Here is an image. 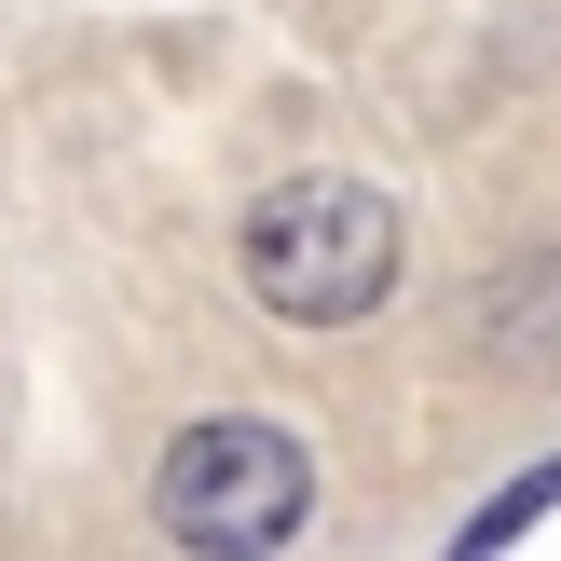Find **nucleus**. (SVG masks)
Instances as JSON below:
<instances>
[{
	"label": "nucleus",
	"instance_id": "obj_3",
	"mask_svg": "<svg viewBox=\"0 0 561 561\" xmlns=\"http://www.w3.org/2000/svg\"><path fill=\"white\" fill-rule=\"evenodd\" d=\"M480 343L493 370H561V261H520L480 288Z\"/></svg>",
	"mask_w": 561,
	"mask_h": 561
},
{
	"label": "nucleus",
	"instance_id": "obj_1",
	"mask_svg": "<svg viewBox=\"0 0 561 561\" xmlns=\"http://www.w3.org/2000/svg\"><path fill=\"white\" fill-rule=\"evenodd\" d=\"M247 288L301 329H343L398 288V206L370 179H288L247 206Z\"/></svg>",
	"mask_w": 561,
	"mask_h": 561
},
{
	"label": "nucleus",
	"instance_id": "obj_2",
	"mask_svg": "<svg viewBox=\"0 0 561 561\" xmlns=\"http://www.w3.org/2000/svg\"><path fill=\"white\" fill-rule=\"evenodd\" d=\"M164 535L206 548V561H261L301 535V507H316V466H301L288 425H261V411H219V425H179V453H164L151 480Z\"/></svg>",
	"mask_w": 561,
	"mask_h": 561
},
{
	"label": "nucleus",
	"instance_id": "obj_4",
	"mask_svg": "<svg viewBox=\"0 0 561 561\" xmlns=\"http://www.w3.org/2000/svg\"><path fill=\"white\" fill-rule=\"evenodd\" d=\"M548 507H561V466H535V480H507V493H493L480 520H466V548H507L520 520H548Z\"/></svg>",
	"mask_w": 561,
	"mask_h": 561
}]
</instances>
